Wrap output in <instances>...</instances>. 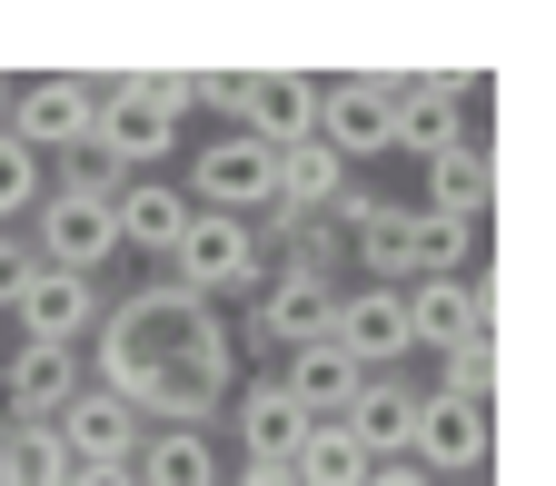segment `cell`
<instances>
[{
	"label": "cell",
	"instance_id": "1",
	"mask_svg": "<svg viewBox=\"0 0 556 486\" xmlns=\"http://www.w3.org/2000/svg\"><path fill=\"white\" fill-rule=\"evenodd\" d=\"M80 368L100 397H119L139 427H208V417L229 407V378H239V337L229 318L150 278V289H129L119 308H100Z\"/></svg>",
	"mask_w": 556,
	"mask_h": 486
},
{
	"label": "cell",
	"instance_id": "2",
	"mask_svg": "<svg viewBox=\"0 0 556 486\" xmlns=\"http://www.w3.org/2000/svg\"><path fill=\"white\" fill-rule=\"evenodd\" d=\"M486 447H497V427H486V397H438V387H417L407 466L428 476V486H477Z\"/></svg>",
	"mask_w": 556,
	"mask_h": 486
},
{
	"label": "cell",
	"instance_id": "3",
	"mask_svg": "<svg viewBox=\"0 0 556 486\" xmlns=\"http://www.w3.org/2000/svg\"><path fill=\"white\" fill-rule=\"evenodd\" d=\"M90 119H100V80H80V69H40V80H11V110H0V129L21 139V150L40 159V150H80L90 139Z\"/></svg>",
	"mask_w": 556,
	"mask_h": 486
},
{
	"label": "cell",
	"instance_id": "4",
	"mask_svg": "<svg viewBox=\"0 0 556 486\" xmlns=\"http://www.w3.org/2000/svg\"><path fill=\"white\" fill-rule=\"evenodd\" d=\"M258 278H268V258H258V229H249V219H208V208H199L189 239L169 248V289H189V298H208V308L239 298V289H258Z\"/></svg>",
	"mask_w": 556,
	"mask_h": 486
},
{
	"label": "cell",
	"instance_id": "5",
	"mask_svg": "<svg viewBox=\"0 0 556 486\" xmlns=\"http://www.w3.org/2000/svg\"><path fill=\"white\" fill-rule=\"evenodd\" d=\"M467 90H477L467 69H447V80H388V150H407L417 169L467 150V110H457Z\"/></svg>",
	"mask_w": 556,
	"mask_h": 486
},
{
	"label": "cell",
	"instance_id": "6",
	"mask_svg": "<svg viewBox=\"0 0 556 486\" xmlns=\"http://www.w3.org/2000/svg\"><path fill=\"white\" fill-rule=\"evenodd\" d=\"M229 110L249 119L239 139H258V150H299V139H318V80H308V69H239Z\"/></svg>",
	"mask_w": 556,
	"mask_h": 486
},
{
	"label": "cell",
	"instance_id": "7",
	"mask_svg": "<svg viewBox=\"0 0 556 486\" xmlns=\"http://www.w3.org/2000/svg\"><path fill=\"white\" fill-rule=\"evenodd\" d=\"M80 387H90L80 347H11V368H0V427H50Z\"/></svg>",
	"mask_w": 556,
	"mask_h": 486
},
{
	"label": "cell",
	"instance_id": "8",
	"mask_svg": "<svg viewBox=\"0 0 556 486\" xmlns=\"http://www.w3.org/2000/svg\"><path fill=\"white\" fill-rule=\"evenodd\" d=\"M189 208H208V219H268V150L258 139H208L199 169H189Z\"/></svg>",
	"mask_w": 556,
	"mask_h": 486
},
{
	"label": "cell",
	"instance_id": "9",
	"mask_svg": "<svg viewBox=\"0 0 556 486\" xmlns=\"http://www.w3.org/2000/svg\"><path fill=\"white\" fill-rule=\"evenodd\" d=\"M338 328V289H328V278H289V268H268L258 278V347H268V358H289V347H318Z\"/></svg>",
	"mask_w": 556,
	"mask_h": 486
},
{
	"label": "cell",
	"instance_id": "10",
	"mask_svg": "<svg viewBox=\"0 0 556 486\" xmlns=\"http://www.w3.org/2000/svg\"><path fill=\"white\" fill-rule=\"evenodd\" d=\"M397 308H407V347H467V337H497V328H486V278H407Z\"/></svg>",
	"mask_w": 556,
	"mask_h": 486
},
{
	"label": "cell",
	"instance_id": "11",
	"mask_svg": "<svg viewBox=\"0 0 556 486\" xmlns=\"http://www.w3.org/2000/svg\"><path fill=\"white\" fill-rule=\"evenodd\" d=\"M21 347H90L100 328V289L90 278H70V268H30V289H21Z\"/></svg>",
	"mask_w": 556,
	"mask_h": 486
},
{
	"label": "cell",
	"instance_id": "12",
	"mask_svg": "<svg viewBox=\"0 0 556 486\" xmlns=\"http://www.w3.org/2000/svg\"><path fill=\"white\" fill-rule=\"evenodd\" d=\"M318 150L358 169L388 150V80H318Z\"/></svg>",
	"mask_w": 556,
	"mask_h": 486
},
{
	"label": "cell",
	"instance_id": "13",
	"mask_svg": "<svg viewBox=\"0 0 556 486\" xmlns=\"http://www.w3.org/2000/svg\"><path fill=\"white\" fill-rule=\"evenodd\" d=\"M268 378L289 387V407L308 417V427H338V417H348V397H358V378H368V368L348 358L338 337H318V347H289V358H278Z\"/></svg>",
	"mask_w": 556,
	"mask_h": 486
},
{
	"label": "cell",
	"instance_id": "14",
	"mask_svg": "<svg viewBox=\"0 0 556 486\" xmlns=\"http://www.w3.org/2000/svg\"><path fill=\"white\" fill-rule=\"evenodd\" d=\"M110 248H119V239H110V199H60V189H40V239H30V258H40V268L90 278Z\"/></svg>",
	"mask_w": 556,
	"mask_h": 486
},
{
	"label": "cell",
	"instance_id": "15",
	"mask_svg": "<svg viewBox=\"0 0 556 486\" xmlns=\"http://www.w3.org/2000/svg\"><path fill=\"white\" fill-rule=\"evenodd\" d=\"M50 437L70 447V466H129V457H139V437H150V427H139V417H129L119 397L80 387V397H70V407L50 417Z\"/></svg>",
	"mask_w": 556,
	"mask_h": 486
},
{
	"label": "cell",
	"instance_id": "16",
	"mask_svg": "<svg viewBox=\"0 0 556 486\" xmlns=\"http://www.w3.org/2000/svg\"><path fill=\"white\" fill-rule=\"evenodd\" d=\"M189 189H169V179H129L119 199H110V239L119 248H139V258H169L179 239H189Z\"/></svg>",
	"mask_w": 556,
	"mask_h": 486
},
{
	"label": "cell",
	"instance_id": "17",
	"mask_svg": "<svg viewBox=\"0 0 556 486\" xmlns=\"http://www.w3.org/2000/svg\"><path fill=\"white\" fill-rule=\"evenodd\" d=\"M328 337H338L368 378H378L388 358H407V308H397V289H378V278H368V289H338V328H328Z\"/></svg>",
	"mask_w": 556,
	"mask_h": 486
},
{
	"label": "cell",
	"instance_id": "18",
	"mask_svg": "<svg viewBox=\"0 0 556 486\" xmlns=\"http://www.w3.org/2000/svg\"><path fill=\"white\" fill-rule=\"evenodd\" d=\"M338 427L358 437V457H368V466L407 457V427H417V387H407V378H358V397H348V417H338Z\"/></svg>",
	"mask_w": 556,
	"mask_h": 486
},
{
	"label": "cell",
	"instance_id": "19",
	"mask_svg": "<svg viewBox=\"0 0 556 486\" xmlns=\"http://www.w3.org/2000/svg\"><path fill=\"white\" fill-rule=\"evenodd\" d=\"M407 278H477V229L438 219V208H407L397 219V289Z\"/></svg>",
	"mask_w": 556,
	"mask_h": 486
},
{
	"label": "cell",
	"instance_id": "20",
	"mask_svg": "<svg viewBox=\"0 0 556 486\" xmlns=\"http://www.w3.org/2000/svg\"><path fill=\"white\" fill-rule=\"evenodd\" d=\"M90 150H100V159H119V169L139 179V169H160V159L179 150V119H160L150 100H100V119H90Z\"/></svg>",
	"mask_w": 556,
	"mask_h": 486
},
{
	"label": "cell",
	"instance_id": "21",
	"mask_svg": "<svg viewBox=\"0 0 556 486\" xmlns=\"http://www.w3.org/2000/svg\"><path fill=\"white\" fill-rule=\"evenodd\" d=\"M129 486H219V447L208 427H150L129 457Z\"/></svg>",
	"mask_w": 556,
	"mask_h": 486
},
{
	"label": "cell",
	"instance_id": "22",
	"mask_svg": "<svg viewBox=\"0 0 556 486\" xmlns=\"http://www.w3.org/2000/svg\"><path fill=\"white\" fill-rule=\"evenodd\" d=\"M299 437H308V417L289 407V387H278V378L239 387V447H249V466H289Z\"/></svg>",
	"mask_w": 556,
	"mask_h": 486
},
{
	"label": "cell",
	"instance_id": "23",
	"mask_svg": "<svg viewBox=\"0 0 556 486\" xmlns=\"http://www.w3.org/2000/svg\"><path fill=\"white\" fill-rule=\"evenodd\" d=\"M486 199H497V159L467 139V150H447V159L428 169V199H417V208H438V219H467V229H477Z\"/></svg>",
	"mask_w": 556,
	"mask_h": 486
},
{
	"label": "cell",
	"instance_id": "24",
	"mask_svg": "<svg viewBox=\"0 0 556 486\" xmlns=\"http://www.w3.org/2000/svg\"><path fill=\"white\" fill-rule=\"evenodd\" d=\"M0 486H70V447L50 427H0Z\"/></svg>",
	"mask_w": 556,
	"mask_h": 486
},
{
	"label": "cell",
	"instance_id": "25",
	"mask_svg": "<svg viewBox=\"0 0 556 486\" xmlns=\"http://www.w3.org/2000/svg\"><path fill=\"white\" fill-rule=\"evenodd\" d=\"M289 476H299V486H368V457H358V437H348V427H308L299 457H289Z\"/></svg>",
	"mask_w": 556,
	"mask_h": 486
},
{
	"label": "cell",
	"instance_id": "26",
	"mask_svg": "<svg viewBox=\"0 0 556 486\" xmlns=\"http://www.w3.org/2000/svg\"><path fill=\"white\" fill-rule=\"evenodd\" d=\"M21 208H40V159L21 150L11 129H0V239H11V219Z\"/></svg>",
	"mask_w": 556,
	"mask_h": 486
},
{
	"label": "cell",
	"instance_id": "27",
	"mask_svg": "<svg viewBox=\"0 0 556 486\" xmlns=\"http://www.w3.org/2000/svg\"><path fill=\"white\" fill-rule=\"evenodd\" d=\"M486 378H497V337H467V347H447L438 397H486Z\"/></svg>",
	"mask_w": 556,
	"mask_h": 486
},
{
	"label": "cell",
	"instance_id": "28",
	"mask_svg": "<svg viewBox=\"0 0 556 486\" xmlns=\"http://www.w3.org/2000/svg\"><path fill=\"white\" fill-rule=\"evenodd\" d=\"M30 268H40L30 248H11V239H0V308H21V289H30Z\"/></svg>",
	"mask_w": 556,
	"mask_h": 486
},
{
	"label": "cell",
	"instance_id": "29",
	"mask_svg": "<svg viewBox=\"0 0 556 486\" xmlns=\"http://www.w3.org/2000/svg\"><path fill=\"white\" fill-rule=\"evenodd\" d=\"M368 486H428V476H417L407 457H388V466H368Z\"/></svg>",
	"mask_w": 556,
	"mask_h": 486
},
{
	"label": "cell",
	"instance_id": "30",
	"mask_svg": "<svg viewBox=\"0 0 556 486\" xmlns=\"http://www.w3.org/2000/svg\"><path fill=\"white\" fill-rule=\"evenodd\" d=\"M70 486H129V466H70Z\"/></svg>",
	"mask_w": 556,
	"mask_h": 486
},
{
	"label": "cell",
	"instance_id": "31",
	"mask_svg": "<svg viewBox=\"0 0 556 486\" xmlns=\"http://www.w3.org/2000/svg\"><path fill=\"white\" fill-rule=\"evenodd\" d=\"M239 486H299L289 466H239Z\"/></svg>",
	"mask_w": 556,
	"mask_h": 486
},
{
	"label": "cell",
	"instance_id": "32",
	"mask_svg": "<svg viewBox=\"0 0 556 486\" xmlns=\"http://www.w3.org/2000/svg\"><path fill=\"white\" fill-rule=\"evenodd\" d=\"M0 110H11V80H0Z\"/></svg>",
	"mask_w": 556,
	"mask_h": 486
}]
</instances>
